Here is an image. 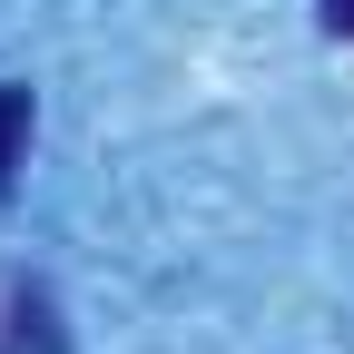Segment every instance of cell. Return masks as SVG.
<instances>
[{
  "label": "cell",
  "instance_id": "6da1fadb",
  "mask_svg": "<svg viewBox=\"0 0 354 354\" xmlns=\"http://www.w3.org/2000/svg\"><path fill=\"white\" fill-rule=\"evenodd\" d=\"M10 354H59V335H50V295H39V286L10 295Z\"/></svg>",
  "mask_w": 354,
  "mask_h": 354
},
{
  "label": "cell",
  "instance_id": "7a4b0ae2",
  "mask_svg": "<svg viewBox=\"0 0 354 354\" xmlns=\"http://www.w3.org/2000/svg\"><path fill=\"white\" fill-rule=\"evenodd\" d=\"M20 148H30V88H10V79H0V187H10Z\"/></svg>",
  "mask_w": 354,
  "mask_h": 354
},
{
  "label": "cell",
  "instance_id": "3957f363",
  "mask_svg": "<svg viewBox=\"0 0 354 354\" xmlns=\"http://www.w3.org/2000/svg\"><path fill=\"white\" fill-rule=\"evenodd\" d=\"M315 20H325L335 39H354V0H315Z\"/></svg>",
  "mask_w": 354,
  "mask_h": 354
}]
</instances>
